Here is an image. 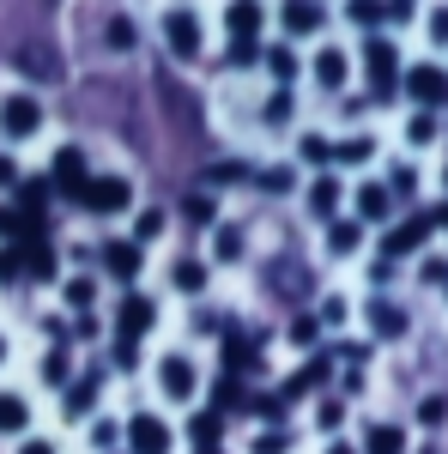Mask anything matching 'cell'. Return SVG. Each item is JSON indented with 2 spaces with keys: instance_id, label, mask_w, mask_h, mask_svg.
<instances>
[{
  "instance_id": "6da1fadb",
  "label": "cell",
  "mask_w": 448,
  "mask_h": 454,
  "mask_svg": "<svg viewBox=\"0 0 448 454\" xmlns=\"http://www.w3.org/2000/svg\"><path fill=\"white\" fill-rule=\"evenodd\" d=\"M164 43H170L176 61H200V49H207V25H200V12L170 6V12H164Z\"/></svg>"
},
{
  "instance_id": "7a4b0ae2",
  "label": "cell",
  "mask_w": 448,
  "mask_h": 454,
  "mask_svg": "<svg viewBox=\"0 0 448 454\" xmlns=\"http://www.w3.org/2000/svg\"><path fill=\"white\" fill-rule=\"evenodd\" d=\"M79 207L98 212V218H115V212L134 207V188H128V176H91L85 194H79Z\"/></svg>"
},
{
  "instance_id": "3957f363",
  "label": "cell",
  "mask_w": 448,
  "mask_h": 454,
  "mask_svg": "<svg viewBox=\"0 0 448 454\" xmlns=\"http://www.w3.org/2000/svg\"><path fill=\"white\" fill-rule=\"evenodd\" d=\"M364 73H370V91L376 98H394V85H400V49L388 36H370L364 43Z\"/></svg>"
},
{
  "instance_id": "277c9868",
  "label": "cell",
  "mask_w": 448,
  "mask_h": 454,
  "mask_svg": "<svg viewBox=\"0 0 448 454\" xmlns=\"http://www.w3.org/2000/svg\"><path fill=\"white\" fill-rule=\"evenodd\" d=\"M36 128H43V104H36L31 91H6L0 98V134L6 140H31Z\"/></svg>"
},
{
  "instance_id": "5b68a950",
  "label": "cell",
  "mask_w": 448,
  "mask_h": 454,
  "mask_svg": "<svg viewBox=\"0 0 448 454\" xmlns=\"http://www.w3.org/2000/svg\"><path fill=\"white\" fill-rule=\"evenodd\" d=\"M122 442H128V454H170V424L152 419V412H134V419L122 424Z\"/></svg>"
},
{
  "instance_id": "8992f818",
  "label": "cell",
  "mask_w": 448,
  "mask_h": 454,
  "mask_svg": "<svg viewBox=\"0 0 448 454\" xmlns=\"http://www.w3.org/2000/svg\"><path fill=\"white\" fill-rule=\"evenodd\" d=\"M152 327H158V303L139 297V291H128V297L115 303V340H134V346H139Z\"/></svg>"
},
{
  "instance_id": "52a82bcc",
  "label": "cell",
  "mask_w": 448,
  "mask_h": 454,
  "mask_svg": "<svg viewBox=\"0 0 448 454\" xmlns=\"http://www.w3.org/2000/svg\"><path fill=\"white\" fill-rule=\"evenodd\" d=\"M158 387H164V400H194V394H200V370H194V357H182V351L158 357Z\"/></svg>"
},
{
  "instance_id": "ba28073f",
  "label": "cell",
  "mask_w": 448,
  "mask_h": 454,
  "mask_svg": "<svg viewBox=\"0 0 448 454\" xmlns=\"http://www.w3.org/2000/svg\"><path fill=\"white\" fill-rule=\"evenodd\" d=\"M85 182H91L85 152H79V145H61V152H55V164H49V188H61L67 200H79V194H85Z\"/></svg>"
},
{
  "instance_id": "9c48e42d",
  "label": "cell",
  "mask_w": 448,
  "mask_h": 454,
  "mask_svg": "<svg viewBox=\"0 0 448 454\" xmlns=\"http://www.w3.org/2000/svg\"><path fill=\"white\" fill-rule=\"evenodd\" d=\"M98 261H104V273H109L115 285H134L139 267H145V254H139L134 237H115V243H104V248H98Z\"/></svg>"
},
{
  "instance_id": "30bf717a",
  "label": "cell",
  "mask_w": 448,
  "mask_h": 454,
  "mask_svg": "<svg viewBox=\"0 0 448 454\" xmlns=\"http://www.w3.org/2000/svg\"><path fill=\"white\" fill-rule=\"evenodd\" d=\"M436 224H430V212H413V218H400L394 231H388V243H381V254L388 261H400V254H413V248H424V237H430Z\"/></svg>"
},
{
  "instance_id": "8fae6325",
  "label": "cell",
  "mask_w": 448,
  "mask_h": 454,
  "mask_svg": "<svg viewBox=\"0 0 448 454\" xmlns=\"http://www.w3.org/2000/svg\"><path fill=\"white\" fill-rule=\"evenodd\" d=\"M224 25H231V36H237V43H261L267 6H261V0H231V6H224Z\"/></svg>"
},
{
  "instance_id": "7c38bea8",
  "label": "cell",
  "mask_w": 448,
  "mask_h": 454,
  "mask_svg": "<svg viewBox=\"0 0 448 454\" xmlns=\"http://www.w3.org/2000/svg\"><path fill=\"white\" fill-rule=\"evenodd\" d=\"M19 254H25V279H43V285L61 279V254H55V243H49V237H36V243H19Z\"/></svg>"
},
{
  "instance_id": "4fadbf2b",
  "label": "cell",
  "mask_w": 448,
  "mask_h": 454,
  "mask_svg": "<svg viewBox=\"0 0 448 454\" xmlns=\"http://www.w3.org/2000/svg\"><path fill=\"white\" fill-rule=\"evenodd\" d=\"M406 91H413V98H418L424 109H436V104H448V73L424 61V67H413V73H406Z\"/></svg>"
},
{
  "instance_id": "5bb4252c",
  "label": "cell",
  "mask_w": 448,
  "mask_h": 454,
  "mask_svg": "<svg viewBox=\"0 0 448 454\" xmlns=\"http://www.w3.org/2000/svg\"><path fill=\"white\" fill-rule=\"evenodd\" d=\"M321 19H327V12H321V0H285V6H279L285 36H315V31H321Z\"/></svg>"
},
{
  "instance_id": "9a60e30c",
  "label": "cell",
  "mask_w": 448,
  "mask_h": 454,
  "mask_svg": "<svg viewBox=\"0 0 448 454\" xmlns=\"http://www.w3.org/2000/svg\"><path fill=\"white\" fill-rule=\"evenodd\" d=\"M242 370H261V351L248 333H224V376H242Z\"/></svg>"
},
{
  "instance_id": "2e32d148",
  "label": "cell",
  "mask_w": 448,
  "mask_h": 454,
  "mask_svg": "<svg viewBox=\"0 0 448 454\" xmlns=\"http://www.w3.org/2000/svg\"><path fill=\"white\" fill-rule=\"evenodd\" d=\"M321 382H327V357H310V364H303V370H297L291 382L279 387V400L291 406V400H303V394H310V387H321Z\"/></svg>"
},
{
  "instance_id": "e0dca14e",
  "label": "cell",
  "mask_w": 448,
  "mask_h": 454,
  "mask_svg": "<svg viewBox=\"0 0 448 454\" xmlns=\"http://www.w3.org/2000/svg\"><path fill=\"white\" fill-rule=\"evenodd\" d=\"M364 248V224L358 218H327V254H358Z\"/></svg>"
},
{
  "instance_id": "ac0fdd59",
  "label": "cell",
  "mask_w": 448,
  "mask_h": 454,
  "mask_svg": "<svg viewBox=\"0 0 448 454\" xmlns=\"http://www.w3.org/2000/svg\"><path fill=\"white\" fill-rule=\"evenodd\" d=\"M188 442H194V449H218V442H224V412H218V406H212V412H194V419H188Z\"/></svg>"
},
{
  "instance_id": "d6986e66",
  "label": "cell",
  "mask_w": 448,
  "mask_h": 454,
  "mask_svg": "<svg viewBox=\"0 0 448 454\" xmlns=\"http://www.w3.org/2000/svg\"><path fill=\"white\" fill-rule=\"evenodd\" d=\"M388 212H394V194H388L381 182H364V188H358V218H364V224H381Z\"/></svg>"
},
{
  "instance_id": "ffe728a7",
  "label": "cell",
  "mask_w": 448,
  "mask_h": 454,
  "mask_svg": "<svg viewBox=\"0 0 448 454\" xmlns=\"http://www.w3.org/2000/svg\"><path fill=\"white\" fill-rule=\"evenodd\" d=\"M98 387H104V370H91V376H79L67 387V419H85L91 406H98Z\"/></svg>"
},
{
  "instance_id": "44dd1931",
  "label": "cell",
  "mask_w": 448,
  "mask_h": 454,
  "mask_svg": "<svg viewBox=\"0 0 448 454\" xmlns=\"http://www.w3.org/2000/svg\"><path fill=\"white\" fill-rule=\"evenodd\" d=\"M345 73H351V61H345V49H321L315 55V85H327V91H340Z\"/></svg>"
},
{
  "instance_id": "7402d4cb",
  "label": "cell",
  "mask_w": 448,
  "mask_h": 454,
  "mask_svg": "<svg viewBox=\"0 0 448 454\" xmlns=\"http://www.w3.org/2000/svg\"><path fill=\"white\" fill-rule=\"evenodd\" d=\"M261 61H267V73H273V79H279V91H285V85H291V79H297V67H303V61H297V49H291V43H279V49H267V55H261Z\"/></svg>"
},
{
  "instance_id": "603a6c76",
  "label": "cell",
  "mask_w": 448,
  "mask_h": 454,
  "mask_svg": "<svg viewBox=\"0 0 448 454\" xmlns=\"http://www.w3.org/2000/svg\"><path fill=\"white\" fill-rule=\"evenodd\" d=\"M370 327H376V340H400V333H406V309H394V303H370Z\"/></svg>"
},
{
  "instance_id": "cb8c5ba5",
  "label": "cell",
  "mask_w": 448,
  "mask_h": 454,
  "mask_svg": "<svg viewBox=\"0 0 448 454\" xmlns=\"http://www.w3.org/2000/svg\"><path fill=\"white\" fill-rule=\"evenodd\" d=\"M31 424V406H25V394H0V436H19Z\"/></svg>"
},
{
  "instance_id": "d4e9b609",
  "label": "cell",
  "mask_w": 448,
  "mask_h": 454,
  "mask_svg": "<svg viewBox=\"0 0 448 454\" xmlns=\"http://www.w3.org/2000/svg\"><path fill=\"white\" fill-rule=\"evenodd\" d=\"M310 212H315V218H334V212H340V182H334V176H315Z\"/></svg>"
},
{
  "instance_id": "484cf974",
  "label": "cell",
  "mask_w": 448,
  "mask_h": 454,
  "mask_svg": "<svg viewBox=\"0 0 448 454\" xmlns=\"http://www.w3.org/2000/svg\"><path fill=\"white\" fill-rule=\"evenodd\" d=\"M170 285H176V291H188V297H200V291H207V261H176Z\"/></svg>"
},
{
  "instance_id": "4316f807",
  "label": "cell",
  "mask_w": 448,
  "mask_h": 454,
  "mask_svg": "<svg viewBox=\"0 0 448 454\" xmlns=\"http://www.w3.org/2000/svg\"><path fill=\"white\" fill-rule=\"evenodd\" d=\"M182 218H188L194 231H212V224H218V200H212V194H188V200H182Z\"/></svg>"
},
{
  "instance_id": "83f0119b",
  "label": "cell",
  "mask_w": 448,
  "mask_h": 454,
  "mask_svg": "<svg viewBox=\"0 0 448 454\" xmlns=\"http://www.w3.org/2000/svg\"><path fill=\"white\" fill-rule=\"evenodd\" d=\"M19 67L31 73V79H61V61L43 55V49H19Z\"/></svg>"
},
{
  "instance_id": "f1b7e54d",
  "label": "cell",
  "mask_w": 448,
  "mask_h": 454,
  "mask_svg": "<svg viewBox=\"0 0 448 454\" xmlns=\"http://www.w3.org/2000/svg\"><path fill=\"white\" fill-rule=\"evenodd\" d=\"M218 237H212V254L218 261H242V224H212Z\"/></svg>"
},
{
  "instance_id": "f546056e",
  "label": "cell",
  "mask_w": 448,
  "mask_h": 454,
  "mask_svg": "<svg viewBox=\"0 0 448 454\" xmlns=\"http://www.w3.org/2000/svg\"><path fill=\"white\" fill-rule=\"evenodd\" d=\"M364 158H376V140H364V134L334 145V164H364Z\"/></svg>"
},
{
  "instance_id": "4dcf8cb0",
  "label": "cell",
  "mask_w": 448,
  "mask_h": 454,
  "mask_svg": "<svg viewBox=\"0 0 448 454\" xmlns=\"http://www.w3.org/2000/svg\"><path fill=\"white\" fill-rule=\"evenodd\" d=\"M0 237H6V243H31V218L19 207H0Z\"/></svg>"
},
{
  "instance_id": "1f68e13d",
  "label": "cell",
  "mask_w": 448,
  "mask_h": 454,
  "mask_svg": "<svg viewBox=\"0 0 448 454\" xmlns=\"http://www.w3.org/2000/svg\"><path fill=\"white\" fill-rule=\"evenodd\" d=\"M164 224H170V218H164V212L152 207V212H139L134 218V243L145 248V243H158V237H164Z\"/></svg>"
},
{
  "instance_id": "d6a6232c",
  "label": "cell",
  "mask_w": 448,
  "mask_h": 454,
  "mask_svg": "<svg viewBox=\"0 0 448 454\" xmlns=\"http://www.w3.org/2000/svg\"><path fill=\"white\" fill-rule=\"evenodd\" d=\"M67 376H73L67 351H61V346H55V351H43V382H49V387H67Z\"/></svg>"
},
{
  "instance_id": "836d02e7",
  "label": "cell",
  "mask_w": 448,
  "mask_h": 454,
  "mask_svg": "<svg viewBox=\"0 0 448 454\" xmlns=\"http://www.w3.org/2000/svg\"><path fill=\"white\" fill-rule=\"evenodd\" d=\"M400 449H406L400 424H376V430H370V454H400Z\"/></svg>"
},
{
  "instance_id": "e575fe53",
  "label": "cell",
  "mask_w": 448,
  "mask_h": 454,
  "mask_svg": "<svg viewBox=\"0 0 448 454\" xmlns=\"http://www.w3.org/2000/svg\"><path fill=\"white\" fill-rule=\"evenodd\" d=\"M67 303L79 315H91V303H98V279H67Z\"/></svg>"
},
{
  "instance_id": "d590c367",
  "label": "cell",
  "mask_w": 448,
  "mask_h": 454,
  "mask_svg": "<svg viewBox=\"0 0 448 454\" xmlns=\"http://www.w3.org/2000/svg\"><path fill=\"white\" fill-rule=\"evenodd\" d=\"M345 12H351V25H364V31H370V25H381V19H388V6H381V0H351V6H345Z\"/></svg>"
},
{
  "instance_id": "8d00e7d4",
  "label": "cell",
  "mask_w": 448,
  "mask_h": 454,
  "mask_svg": "<svg viewBox=\"0 0 448 454\" xmlns=\"http://www.w3.org/2000/svg\"><path fill=\"white\" fill-rule=\"evenodd\" d=\"M315 333H321V321H315V315H291V327H285V340H291V346H315Z\"/></svg>"
},
{
  "instance_id": "74e56055",
  "label": "cell",
  "mask_w": 448,
  "mask_h": 454,
  "mask_svg": "<svg viewBox=\"0 0 448 454\" xmlns=\"http://www.w3.org/2000/svg\"><path fill=\"white\" fill-rule=\"evenodd\" d=\"M406 140H413V145H430V140H436V115H430V109H418L413 121H406Z\"/></svg>"
},
{
  "instance_id": "f35d334b",
  "label": "cell",
  "mask_w": 448,
  "mask_h": 454,
  "mask_svg": "<svg viewBox=\"0 0 448 454\" xmlns=\"http://www.w3.org/2000/svg\"><path fill=\"white\" fill-rule=\"evenodd\" d=\"M297 152H303V164H334V145L321 140V134H303V140H297Z\"/></svg>"
},
{
  "instance_id": "ab89813d",
  "label": "cell",
  "mask_w": 448,
  "mask_h": 454,
  "mask_svg": "<svg viewBox=\"0 0 448 454\" xmlns=\"http://www.w3.org/2000/svg\"><path fill=\"white\" fill-rule=\"evenodd\" d=\"M12 279H25V254H19V243L0 248V285H12Z\"/></svg>"
},
{
  "instance_id": "60d3db41",
  "label": "cell",
  "mask_w": 448,
  "mask_h": 454,
  "mask_svg": "<svg viewBox=\"0 0 448 454\" xmlns=\"http://www.w3.org/2000/svg\"><path fill=\"white\" fill-rule=\"evenodd\" d=\"M104 36H109V49H134V36H139V31H134V19H122V12H115Z\"/></svg>"
},
{
  "instance_id": "b9f144b4",
  "label": "cell",
  "mask_w": 448,
  "mask_h": 454,
  "mask_svg": "<svg viewBox=\"0 0 448 454\" xmlns=\"http://www.w3.org/2000/svg\"><path fill=\"white\" fill-rule=\"evenodd\" d=\"M255 454H291V436L285 430H261L255 436Z\"/></svg>"
},
{
  "instance_id": "7bdbcfd3",
  "label": "cell",
  "mask_w": 448,
  "mask_h": 454,
  "mask_svg": "<svg viewBox=\"0 0 448 454\" xmlns=\"http://www.w3.org/2000/svg\"><path fill=\"white\" fill-rule=\"evenodd\" d=\"M91 442H98V449H115V442H122V424H115V419H98V424H91Z\"/></svg>"
},
{
  "instance_id": "ee69618b",
  "label": "cell",
  "mask_w": 448,
  "mask_h": 454,
  "mask_svg": "<svg viewBox=\"0 0 448 454\" xmlns=\"http://www.w3.org/2000/svg\"><path fill=\"white\" fill-rule=\"evenodd\" d=\"M255 61H261V43H237L231 36V67H255Z\"/></svg>"
},
{
  "instance_id": "f6af8a7d",
  "label": "cell",
  "mask_w": 448,
  "mask_h": 454,
  "mask_svg": "<svg viewBox=\"0 0 448 454\" xmlns=\"http://www.w3.org/2000/svg\"><path fill=\"white\" fill-rule=\"evenodd\" d=\"M443 419H448V400H443V394H430V400L418 406V424H443Z\"/></svg>"
},
{
  "instance_id": "bcb514c9",
  "label": "cell",
  "mask_w": 448,
  "mask_h": 454,
  "mask_svg": "<svg viewBox=\"0 0 448 454\" xmlns=\"http://www.w3.org/2000/svg\"><path fill=\"white\" fill-rule=\"evenodd\" d=\"M315 424H321V430H340V424H345V406H340V400H321Z\"/></svg>"
},
{
  "instance_id": "7dc6e473",
  "label": "cell",
  "mask_w": 448,
  "mask_h": 454,
  "mask_svg": "<svg viewBox=\"0 0 448 454\" xmlns=\"http://www.w3.org/2000/svg\"><path fill=\"white\" fill-rule=\"evenodd\" d=\"M109 351H115V370H139V346L134 340H115Z\"/></svg>"
},
{
  "instance_id": "c3c4849f",
  "label": "cell",
  "mask_w": 448,
  "mask_h": 454,
  "mask_svg": "<svg viewBox=\"0 0 448 454\" xmlns=\"http://www.w3.org/2000/svg\"><path fill=\"white\" fill-rule=\"evenodd\" d=\"M267 121H273V128H285V121H291V91H273V104H267Z\"/></svg>"
},
{
  "instance_id": "681fc988",
  "label": "cell",
  "mask_w": 448,
  "mask_h": 454,
  "mask_svg": "<svg viewBox=\"0 0 448 454\" xmlns=\"http://www.w3.org/2000/svg\"><path fill=\"white\" fill-rule=\"evenodd\" d=\"M413 188H418V170H406V164L388 176V194H413Z\"/></svg>"
},
{
  "instance_id": "f907efd6",
  "label": "cell",
  "mask_w": 448,
  "mask_h": 454,
  "mask_svg": "<svg viewBox=\"0 0 448 454\" xmlns=\"http://www.w3.org/2000/svg\"><path fill=\"white\" fill-rule=\"evenodd\" d=\"M315 321H327V327L345 321V297H321V315H315Z\"/></svg>"
},
{
  "instance_id": "816d5d0a",
  "label": "cell",
  "mask_w": 448,
  "mask_h": 454,
  "mask_svg": "<svg viewBox=\"0 0 448 454\" xmlns=\"http://www.w3.org/2000/svg\"><path fill=\"white\" fill-rule=\"evenodd\" d=\"M261 188H273V194H285V188H291V170H261Z\"/></svg>"
},
{
  "instance_id": "f5cc1de1",
  "label": "cell",
  "mask_w": 448,
  "mask_h": 454,
  "mask_svg": "<svg viewBox=\"0 0 448 454\" xmlns=\"http://www.w3.org/2000/svg\"><path fill=\"white\" fill-rule=\"evenodd\" d=\"M242 176H248L242 164H218V170H207V182H242Z\"/></svg>"
},
{
  "instance_id": "db71d44e",
  "label": "cell",
  "mask_w": 448,
  "mask_h": 454,
  "mask_svg": "<svg viewBox=\"0 0 448 454\" xmlns=\"http://www.w3.org/2000/svg\"><path fill=\"white\" fill-rule=\"evenodd\" d=\"M430 36H436V43H448V6H436V12H430Z\"/></svg>"
},
{
  "instance_id": "11a10c76",
  "label": "cell",
  "mask_w": 448,
  "mask_h": 454,
  "mask_svg": "<svg viewBox=\"0 0 448 454\" xmlns=\"http://www.w3.org/2000/svg\"><path fill=\"white\" fill-rule=\"evenodd\" d=\"M0 188H19V164H12L6 152H0Z\"/></svg>"
},
{
  "instance_id": "9f6ffc18",
  "label": "cell",
  "mask_w": 448,
  "mask_h": 454,
  "mask_svg": "<svg viewBox=\"0 0 448 454\" xmlns=\"http://www.w3.org/2000/svg\"><path fill=\"white\" fill-rule=\"evenodd\" d=\"M19 454H61V449H55V442H43V436H31V442H25Z\"/></svg>"
},
{
  "instance_id": "6f0895ef",
  "label": "cell",
  "mask_w": 448,
  "mask_h": 454,
  "mask_svg": "<svg viewBox=\"0 0 448 454\" xmlns=\"http://www.w3.org/2000/svg\"><path fill=\"white\" fill-rule=\"evenodd\" d=\"M430 224H448V207H436V212H430Z\"/></svg>"
},
{
  "instance_id": "680465c9",
  "label": "cell",
  "mask_w": 448,
  "mask_h": 454,
  "mask_svg": "<svg viewBox=\"0 0 448 454\" xmlns=\"http://www.w3.org/2000/svg\"><path fill=\"white\" fill-rule=\"evenodd\" d=\"M327 454H358V449H351V442H334V449H327Z\"/></svg>"
},
{
  "instance_id": "91938a15",
  "label": "cell",
  "mask_w": 448,
  "mask_h": 454,
  "mask_svg": "<svg viewBox=\"0 0 448 454\" xmlns=\"http://www.w3.org/2000/svg\"><path fill=\"white\" fill-rule=\"evenodd\" d=\"M0 364H6V333H0Z\"/></svg>"
},
{
  "instance_id": "94428289",
  "label": "cell",
  "mask_w": 448,
  "mask_h": 454,
  "mask_svg": "<svg viewBox=\"0 0 448 454\" xmlns=\"http://www.w3.org/2000/svg\"><path fill=\"white\" fill-rule=\"evenodd\" d=\"M194 454H224V449H194Z\"/></svg>"
}]
</instances>
